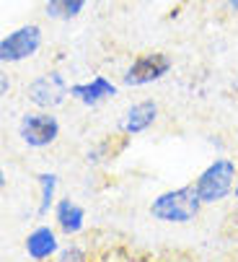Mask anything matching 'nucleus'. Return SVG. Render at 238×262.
Listing matches in <instances>:
<instances>
[{
  "mask_svg": "<svg viewBox=\"0 0 238 262\" xmlns=\"http://www.w3.org/2000/svg\"><path fill=\"white\" fill-rule=\"evenodd\" d=\"M200 203L202 200L194 187H181V190H174L158 198L150 205V213L153 218L166 221V223H186L200 213Z\"/></svg>",
  "mask_w": 238,
  "mask_h": 262,
  "instance_id": "1",
  "label": "nucleus"
},
{
  "mask_svg": "<svg viewBox=\"0 0 238 262\" xmlns=\"http://www.w3.org/2000/svg\"><path fill=\"white\" fill-rule=\"evenodd\" d=\"M233 177H235V166L230 161L220 159V161H215L212 166H207L200 174L194 190H197V195H200L202 203H218V200H223L230 192Z\"/></svg>",
  "mask_w": 238,
  "mask_h": 262,
  "instance_id": "2",
  "label": "nucleus"
},
{
  "mask_svg": "<svg viewBox=\"0 0 238 262\" xmlns=\"http://www.w3.org/2000/svg\"><path fill=\"white\" fill-rule=\"evenodd\" d=\"M39 26H21L16 29L13 34H8L3 45H0V57L6 62H16V60H23V57H31L36 50H39Z\"/></svg>",
  "mask_w": 238,
  "mask_h": 262,
  "instance_id": "3",
  "label": "nucleus"
},
{
  "mask_svg": "<svg viewBox=\"0 0 238 262\" xmlns=\"http://www.w3.org/2000/svg\"><path fill=\"white\" fill-rule=\"evenodd\" d=\"M171 68V60L161 52H150V55H142L135 60V65L127 70L125 81L130 86H142V83H150V81H158L161 76H166Z\"/></svg>",
  "mask_w": 238,
  "mask_h": 262,
  "instance_id": "4",
  "label": "nucleus"
},
{
  "mask_svg": "<svg viewBox=\"0 0 238 262\" xmlns=\"http://www.w3.org/2000/svg\"><path fill=\"white\" fill-rule=\"evenodd\" d=\"M60 133V125L52 115H26L21 122V138L34 145V148H42L50 145Z\"/></svg>",
  "mask_w": 238,
  "mask_h": 262,
  "instance_id": "5",
  "label": "nucleus"
},
{
  "mask_svg": "<svg viewBox=\"0 0 238 262\" xmlns=\"http://www.w3.org/2000/svg\"><path fill=\"white\" fill-rule=\"evenodd\" d=\"M65 94H67V86L57 73H47V76L36 78L29 86V99L36 106H57L65 99Z\"/></svg>",
  "mask_w": 238,
  "mask_h": 262,
  "instance_id": "6",
  "label": "nucleus"
},
{
  "mask_svg": "<svg viewBox=\"0 0 238 262\" xmlns=\"http://www.w3.org/2000/svg\"><path fill=\"white\" fill-rule=\"evenodd\" d=\"M114 86L106 81V78H93L91 83H81V86H73L70 89V94L75 96V99H81L83 104H96V101H101V99H106V96H114Z\"/></svg>",
  "mask_w": 238,
  "mask_h": 262,
  "instance_id": "7",
  "label": "nucleus"
},
{
  "mask_svg": "<svg viewBox=\"0 0 238 262\" xmlns=\"http://www.w3.org/2000/svg\"><path fill=\"white\" fill-rule=\"evenodd\" d=\"M155 104L153 101H142V104H135L130 112H127V133H142L145 127L153 125L155 120Z\"/></svg>",
  "mask_w": 238,
  "mask_h": 262,
  "instance_id": "8",
  "label": "nucleus"
},
{
  "mask_svg": "<svg viewBox=\"0 0 238 262\" xmlns=\"http://www.w3.org/2000/svg\"><path fill=\"white\" fill-rule=\"evenodd\" d=\"M26 249H29V254H31L34 259H44V257H50V254L57 249L55 234H52L50 229H36V231L29 236Z\"/></svg>",
  "mask_w": 238,
  "mask_h": 262,
  "instance_id": "9",
  "label": "nucleus"
},
{
  "mask_svg": "<svg viewBox=\"0 0 238 262\" xmlns=\"http://www.w3.org/2000/svg\"><path fill=\"white\" fill-rule=\"evenodd\" d=\"M57 221H60L62 231L75 234L78 229L83 226V210L78 208L75 203H70V200H62V203L57 205Z\"/></svg>",
  "mask_w": 238,
  "mask_h": 262,
  "instance_id": "10",
  "label": "nucleus"
},
{
  "mask_svg": "<svg viewBox=\"0 0 238 262\" xmlns=\"http://www.w3.org/2000/svg\"><path fill=\"white\" fill-rule=\"evenodd\" d=\"M83 6H86V0H50L47 13L52 18H73V16L81 13Z\"/></svg>",
  "mask_w": 238,
  "mask_h": 262,
  "instance_id": "11",
  "label": "nucleus"
},
{
  "mask_svg": "<svg viewBox=\"0 0 238 262\" xmlns=\"http://www.w3.org/2000/svg\"><path fill=\"white\" fill-rule=\"evenodd\" d=\"M39 182H42V187H44V200H42V213L50 208V203H52V192H55V174H42L39 177Z\"/></svg>",
  "mask_w": 238,
  "mask_h": 262,
  "instance_id": "12",
  "label": "nucleus"
},
{
  "mask_svg": "<svg viewBox=\"0 0 238 262\" xmlns=\"http://www.w3.org/2000/svg\"><path fill=\"white\" fill-rule=\"evenodd\" d=\"M60 262H86V257H83V252L81 249H67L65 254H62V259Z\"/></svg>",
  "mask_w": 238,
  "mask_h": 262,
  "instance_id": "13",
  "label": "nucleus"
},
{
  "mask_svg": "<svg viewBox=\"0 0 238 262\" xmlns=\"http://www.w3.org/2000/svg\"><path fill=\"white\" fill-rule=\"evenodd\" d=\"M235 192H238V187H235Z\"/></svg>",
  "mask_w": 238,
  "mask_h": 262,
  "instance_id": "14",
  "label": "nucleus"
}]
</instances>
